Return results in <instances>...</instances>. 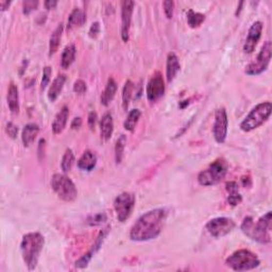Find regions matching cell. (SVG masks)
I'll return each mask as SVG.
<instances>
[{
  "instance_id": "1",
  "label": "cell",
  "mask_w": 272,
  "mask_h": 272,
  "mask_svg": "<svg viewBox=\"0 0 272 272\" xmlns=\"http://www.w3.org/2000/svg\"><path fill=\"white\" fill-rule=\"evenodd\" d=\"M167 216L165 209H155L142 215L131 228V240L148 241L158 237L164 229Z\"/></svg>"
},
{
  "instance_id": "2",
  "label": "cell",
  "mask_w": 272,
  "mask_h": 272,
  "mask_svg": "<svg viewBox=\"0 0 272 272\" xmlns=\"http://www.w3.org/2000/svg\"><path fill=\"white\" fill-rule=\"evenodd\" d=\"M272 213L267 211L264 216H262L256 222H254L252 217H246L240 229L243 233L256 241L258 244L267 245L271 243V229H272Z\"/></svg>"
},
{
  "instance_id": "3",
  "label": "cell",
  "mask_w": 272,
  "mask_h": 272,
  "mask_svg": "<svg viewBox=\"0 0 272 272\" xmlns=\"http://www.w3.org/2000/svg\"><path fill=\"white\" fill-rule=\"evenodd\" d=\"M44 245L45 238L39 232L28 233L22 236L21 243V256L29 270H34L38 266Z\"/></svg>"
},
{
  "instance_id": "4",
  "label": "cell",
  "mask_w": 272,
  "mask_h": 272,
  "mask_svg": "<svg viewBox=\"0 0 272 272\" xmlns=\"http://www.w3.org/2000/svg\"><path fill=\"white\" fill-rule=\"evenodd\" d=\"M272 105L270 101L261 102L255 105L240 123V129L244 132H251L261 126L270 117Z\"/></svg>"
},
{
  "instance_id": "5",
  "label": "cell",
  "mask_w": 272,
  "mask_h": 272,
  "mask_svg": "<svg viewBox=\"0 0 272 272\" xmlns=\"http://www.w3.org/2000/svg\"><path fill=\"white\" fill-rule=\"evenodd\" d=\"M261 262L255 253L241 249L235 251L226 259V265L234 271H249L257 268Z\"/></svg>"
},
{
  "instance_id": "6",
  "label": "cell",
  "mask_w": 272,
  "mask_h": 272,
  "mask_svg": "<svg viewBox=\"0 0 272 272\" xmlns=\"http://www.w3.org/2000/svg\"><path fill=\"white\" fill-rule=\"evenodd\" d=\"M228 172V163L223 159H217L198 176V182L202 186H213L221 182Z\"/></svg>"
},
{
  "instance_id": "7",
  "label": "cell",
  "mask_w": 272,
  "mask_h": 272,
  "mask_svg": "<svg viewBox=\"0 0 272 272\" xmlns=\"http://www.w3.org/2000/svg\"><path fill=\"white\" fill-rule=\"evenodd\" d=\"M51 188L57 196L65 202L75 201L78 190L75 183L63 173H54L51 178Z\"/></svg>"
},
{
  "instance_id": "8",
  "label": "cell",
  "mask_w": 272,
  "mask_h": 272,
  "mask_svg": "<svg viewBox=\"0 0 272 272\" xmlns=\"http://www.w3.org/2000/svg\"><path fill=\"white\" fill-rule=\"evenodd\" d=\"M271 51H272V45L271 42L267 41L265 42L261 51L257 54L256 59L254 61L248 64L246 66L245 72L248 76H258L263 74V72L268 68V66L271 61Z\"/></svg>"
},
{
  "instance_id": "9",
  "label": "cell",
  "mask_w": 272,
  "mask_h": 272,
  "mask_svg": "<svg viewBox=\"0 0 272 272\" xmlns=\"http://www.w3.org/2000/svg\"><path fill=\"white\" fill-rule=\"evenodd\" d=\"M135 207V196L131 192H123L114 201V209L119 222H125L130 218Z\"/></svg>"
},
{
  "instance_id": "10",
  "label": "cell",
  "mask_w": 272,
  "mask_h": 272,
  "mask_svg": "<svg viewBox=\"0 0 272 272\" xmlns=\"http://www.w3.org/2000/svg\"><path fill=\"white\" fill-rule=\"evenodd\" d=\"M236 227L233 219L228 218V217H217V218L210 219L205 228L210 236L214 238H221L226 235L231 233Z\"/></svg>"
},
{
  "instance_id": "11",
  "label": "cell",
  "mask_w": 272,
  "mask_h": 272,
  "mask_svg": "<svg viewBox=\"0 0 272 272\" xmlns=\"http://www.w3.org/2000/svg\"><path fill=\"white\" fill-rule=\"evenodd\" d=\"M228 114L225 107L217 108L215 112V120L213 126V135L215 141L218 144H223L227 140L228 135Z\"/></svg>"
},
{
  "instance_id": "12",
  "label": "cell",
  "mask_w": 272,
  "mask_h": 272,
  "mask_svg": "<svg viewBox=\"0 0 272 272\" xmlns=\"http://www.w3.org/2000/svg\"><path fill=\"white\" fill-rule=\"evenodd\" d=\"M165 94V81L162 74L156 71L147 84L146 95L149 102H156Z\"/></svg>"
},
{
  "instance_id": "13",
  "label": "cell",
  "mask_w": 272,
  "mask_h": 272,
  "mask_svg": "<svg viewBox=\"0 0 272 272\" xmlns=\"http://www.w3.org/2000/svg\"><path fill=\"white\" fill-rule=\"evenodd\" d=\"M133 9H134V1L125 0L122 2V39L125 43H126L130 39Z\"/></svg>"
},
{
  "instance_id": "14",
  "label": "cell",
  "mask_w": 272,
  "mask_h": 272,
  "mask_svg": "<svg viewBox=\"0 0 272 272\" xmlns=\"http://www.w3.org/2000/svg\"><path fill=\"white\" fill-rule=\"evenodd\" d=\"M263 28H264V26H263L262 21H257L252 23V26L249 29V32H248L247 39H246L245 45H244V51L246 53H252L253 51H254L258 41L262 36Z\"/></svg>"
},
{
  "instance_id": "15",
  "label": "cell",
  "mask_w": 272,
  "mask_h": 272,
  "mask_svg": "<svg viewBox=\"0 0 272 272\" xmlns=\"http://www.w3.org/2000/svg\"><path fill=\"white\" fill-rule=\"evenodd\" d=\"M68 117H69V108L68 106L64 105L53 119L51 129L54 134H60V133H62L64 131V129L66 128V125H67Z\"/></svg>"
},
{
  "instance_id": "16",
  "label": "cell",
  "mask_w": 272,
  "mask_h": 272,
  "mask_svg": "<svg viewBox=\"0 0 272 272\" xmlns=\"http://www.w3.org/2000/svg\"><path fill=\"white\" fill-rule=\"evenodd\" d=\"M7 100L11 113L14 115L20 113V92H18V87L13 82H11L9 85Z\"/></svg>"
},
{
  "instance_id": "17",
  "label": "cell",
  "mask_w": 272,
  "mask_h": 272,
  "mask_svg": "<svg viewBox=\"0 0 272 272\" xmlns=\"http://www.w3.org/2000/svg\"><path fill=\"white\" fill-rule=\"evenodd\" d=\"M179 70H180V62H179L178 56L174 52L168 53L167 65H166V78L169 83L173 81Z\"/></svg>"
},
{
  "instance_id": "18",
  "label": "cell",
  "mask_w": 272,
  "mask_h": 272,
  "mask_svg": "<svg viewBox=\"0 0 272 272\" xmlns=\"http://www.w3.org/2000/svg\"><path fill=\"white\" fill-rule=\"evenodd\" d=\"M114 132V122L111 113H105L100 120V133L104 141H108Z\"/></svg>"
},
{
  "instance_id": "19",
  "label": "cell",
  "mask_w": 272,
  "mask_h": 272,
  "mask_svg": "<svg viewBox=\"0 0 272 272\" xmlns=\"http://www.w3.org/2000/svg\"><path fill=\"white\" fill-rule=\"evenodd\" d=\"M97 164V156L90 150H86L78 161L77 165L80 170L92 171Z\"/></svg>"
},
{
  "instance_id": "20",
  "label": "cell",
  "mask_w": 272,
  "mask_h": 272,
  "mask_svg": "<svg viewBox=\"0 0 272 272\" xmlns=\"http://www.w3.org/2000/svg\"><path fill=\"white\" fill-rule=\"evenodd\" d=\"M40 132V128L38 125L35 124H28L25 126V128L22 129L21 132V141L25 147H29L30 145H32L35 141L36 136H38Z\"/></svg>"
},
{
  "instance_id": "21",
  "label": "cell",
  "mask_w": 272,
  "mask_h": 272,
  "mask_svg": "<svg viewBox=\"0 0 272 272\" xmlns=\"http://www.w3.org/2000/svg\"><path fill=\"white\" fill-rule=\"evenodd\" d=\"M117 92V83L115 81L113 78H108L106 86L104 90V93L101 95V105L107 106L108 105L111 104L112 100L114 99L115 95H116Z\"/></svg>"
},
{
  "instance_id": "22",
  "label": "cell",
  "mask_w": 272,
  "mask_h": 272,
  "mask_svg": "<svg viewBox=\"0 0 272 272\" xmlns=\"http://www.w3.org/2000/svg\"><path fill=\"white\" fill-rule=\"evenodd\" d=\"M66 82V76L65 75H59L56 79H54L51 83L49 92H48V99L50 102H54L58 97L61 94L62 89L64 87V84Z\"/></svg>"
},
{
  "instance_id": "23",
  "label": "cell",
  "mask_w": 272,
  "mask_h": 272,
  "mask_svg": "<svg viewBox=\"0 0 272 272\" xmlns=\"http://www.w3.org/2000/svg\"><path fill=\"white\" fill-rule=\"evenodd\" d=\"M86 21V13L81 9H74L68 17L67 22V30H71L75 27H81Z\"/></svg>"
},
{
  "instance_id": "24",
  "label": "cell",
  "mask_w": 272,
  "mask_h": 272,
  "mask_svg": "<svg viewBox=\"0 0 272 272\" xmlns=\"http://www.w3.org/2000/svg\"><path fill=\"white\" fill-rule=\"evenodd\" d=\"M63 23H60V25L54 29V31L52 32L50 40H49V56H53L56 53L60 47V43H61L62 34H63Z\"/></svg>"
},
{
  "instance_id": "25",
  "label": "cell",
  "mask_w": 272,
  "mask_h": 272,
  "mask_svg": "<svg viewBox=\"0 0 272 272\" xmlns=\"http://www.w3.org/2000/svg\"><path fill=\"white\" fill-rule=\"evenodd\" d=\"M76 46L75 45H68L64 48L61 57V66L64 69H68L71 64L75 62L76 59Z\"/></svg>"
},
{
  "instance_id": "26",
  "label": "cell",
  "mask_w": 272,
  "mask_h": 272,
  "mask_svg": "<svg viewBox=\"0 0 272 272\" xmlns=\"http://www.w3.org/2000/svg\"><path fill=\"white\" fill-rule=\"evenodd\" d=\"M141 116H142V112L138 110V108H133V110H131L124 123L125 129L129 132L134 131Z\"/></svg>"
},
{
  "instance_id": "27",
  "label": "cell",
  "mask_w": 272,
  "mask_h": 272,
  "mask_svg": "<svg viewBox=\"0 0 272 272\" xmlns=\"http://www.w3.org/2000/svg\"><path fill=\"white\" fill-rule=\"evenodd\" d=\"M187 22L190 28H198L202 25V22L205 21V15L199 12H195L193 10H189L187 12Z\"/></svg>"
},
{
  "instance_id": "28",
  "label": "cell",
  "mask_w": 272,
  "mask_h": 272,
  "mask_svg": "<svg viewBox=\"0 0 272 272\" xmlns=\"http://www.w3.org/2000/svg\"><path fill=\"white\" fill-rule=\"evenodd\" d=\"M133 90H134V83L131 80H126L124 89H123V106L124 110H128V106L130 105V101L133 96Z\"/></svg>"
},
{
  "instance_id": "29",
  "label": "cell",
  "mask_w": 272,
  "mask_h": 272,
  "mask_svg": "<svg viewBox=\"0 0 272 272\" xmlns=\"http://www.w3.org/2000/svg\"><path fill=\"white\" fill-rule=\"evenodd\" d=\"M126 145V135H124V134L120 135L117 138L116 144H115V161H116L117 164H120L123 161Z\"/></svg>"
},
{
  "instance_id": "30",
  "label": "cell",
  "mask_w": 272,
  "mask_h": 272,
  "mask_svg": "<svg viewBox=\"0 0 272 272\" xmlns=\"http://www.w3.org/2000/svg\"><path fill=\"white\" fill-rule=\"evenodd\" d=\"M75 162V154L74 151H72L70 148L65 150V153L62 158V162H61V168L63 172H68L71 170V167L74 165Z\"/></svg>"
},
{
  "instance_id": "31",
  "label": "cell",
  "mask_w": 272,
  "mask_h": 272,
  "mask_svg": "<svg viewBox=\"0 0 272 272\" xmlns=\"http://www.w3.org/2000/svg\"><path fill=\"white\" fill-rule=\"evenodd\" d=\"M107 220V216L105 213H99V214H95L89 216L88 218L86 219V222L88 226L92 227H97V226H101Z\"/></svg>"
},
{
  "instance_id": "32",
  "label": "cell",
  "mask_w": 272,
  "mask_h": 272,
  "mask_svg": "<svg viewBox=\"0 0 272 272\" xmlns=\"http://www.w3.org/2000/svg\"><path fill=\"white\" fill-rule=\"evenodd\" d=\"M51 75H52V68L50 66H46L43 70V78H42V83H41V89L45 90L46 87L49 85L50 80H51Z\"/></svg>"
},
{
  "instance_id": "33",
  "label": "cell",
  "mask_w": 272,
  "mask_h": 272,
  "mask_svg": "<svg viewBox=\"0 0 272 272\" xmlns=\"http://www.w3.org/2000/svg\"><path fill=\"white\" fill-rule=\"evenodd\" d=\"M94 254H95V251L92 249L89 252H87L85 255H83L79 259H78V261L76 262V267L80 268V269L87 267V265L90 262V259H92Z\"/></svg>"
},
{
  "instance_id": "34",
  "label": "cell",
  "mask_w": 272,
  "mask_h": 272,
  "mask_svg": "<svg viewBox=\"0 0 272 272\" xmlns=\"http://www.w3.org/2000/svg\"><path fill=\"white\" fill-rule=\"evenodd\" d=\"M39 5V1L38 0H25L22 2V12L23 14L29 15L31 12H33L34 10L38 9Z\"/></svg>"
},
{
  "instance_id": "35",
  "label": "cell",
  "mask_w": 272,
  "mask_h": 272,
  "mask_svg": "<svg viewBox=\"0 0 272 272\" xmlns=\"http://www.w3.org/2000/svg\"><path fill=\"white\" fill-rule=\"evenodd\" d=\"M163 7H164V12L165 15L168 20H171L173 16V11H174V2L171 0H166V1L163 2Z\"/></svg>"
},
{
  "instance_id": "36",
  "label": "cell",
  "mask_w": 272,
  "mask_h": 272,
  "mask_svg": "<svg viewBox=\"0 0 272 272\" xmlns=\"http://www.w3.org/2000/svg\"><path fill=\"white\" fill-rule=\"evenodd\" d=\"M241 200H243V197H241L239 191L229 193L228 202L230 205H232V207H236V205H238L241 202Z\"/></svg>"
},
{
  "instance_id": "37",
  "label": "cell",
  "mask_w": 272,
  "mask_h": 272,
  "mask_svg": "<svg viewBox=\"0 0 272 272\" xmlns=\"http://www.w3.org/2000/svg\"><path fill=\"white\" fill-rule=\"evenodd\" d=\"M87 86H86V83L84 82L83 80H77L74 84V92L77 93L78 95H83L84 93L86 92Z\"/></svg>"
},
{
  "instance_id": "38",
  "label": "cell",
  "mask_w": 272,
  "mask_h": 272,
  "mask_svg": "<svg viewBox=\"0 0 272 272\" xmlns=\"http://www.w3.org/2000/svg\"><path fill=\"white\" fill-rule=\"evenodd\" d=\"M18 126L16 125H14L13 123H9L7 125V126H5V132H7V134L11 137V138H13V140H15V138L17 137L18 135Z\"/></svg>"
},
{
  "instance_id": "39",
  "label": "cell",
  "mask_w": 272,
  "mask_h": 272,
  "mask_svg": "<svg viewBox=\"0 0 272 272\" xmlns=\"http://www.w3.org/2000/svg\"><path fill=\"white\" fill-rule=\"evenodd\" d=\"M99 32H100V25H99V22L96 21L89 28V31H88L89 38L90 39H96L97 36H98Z\"/></svg>"
},
{
  "instance_id": "40",
  "label": "cell",
  "mask_w": 272,
  "mask_h": 272,
  "mask_svg": "<svg viewBox=\"0 0 272 272\" xmlns=\"http://www.w3.org/2000/svg\"><path fill=\"white\" fill-rule=\"evenodd\" d=\"M87 124L89 129L94 131L95 130V126L97 124V113L95 111H92L88 114V118H87Z\"/></svg>"
},
{
  "instance_id": "41",
  "label": "cell",
  "mask_w": 272,
  "mask_h": 272,
  "mask_svg": "<svg viewBox=\"0 0 272 272\" xmlns=\"http://www.w3.org/2000/svg\"><path fill=\"white\" fill-rule=\"evenodd\" d=\"M238 184L236 182H234V181H231V182H228L226 185V188L228 190L229 193H233V192H237L238 191Z\"/></svg>"
},
{
  "instance_id": "42",
  "label": "cell",
  "mask_w": 272,
  "mask_h": 272,
  "mask_svg": "<svg viewBox=\"0 0 272 272\" xmlns=\"http://www.w3.org/2000/svg\"><path fill=\"white\" fill-rule=\"evenodd\" d=\"M81 126H82V119L80 117H77V118H75L74 120H72L70 126H71V129L76 130V129L81 128Z\"/></svg>"
},
{
  "instance_id": "43",
  "label": "cell",
  "mask_w": 272,
  "mask_h": 272,
  "mask_svg": "<svg viewBox=\"0 0 272 272\" xmlns=\"http://www.w3.org/2000/svg\"><path fill=\"white\" fill-rule=\"evenodd\" d=\"M44 5H45V8L48 10L54 9L58 5V1H56V0H47V1L44 2Z\"/></svg>"
},
{
  "instance_id": "44",
  "label": "cell",
  "mask_w": 272,
  "mask_h": 272,
  "mask_svg": "<svg viewBox=\"0 0 272 272\" xmlns=\"http://www.w3.org/2000/svg\"><path fill=\"white\" fill-rule=\"evenodd\" d=\"M10 4L11 1H4V0H2V1H0V9H1V11H5L7 9H9Z\"/></svg>"
},
{
  "instance_id": "45",
  "label": "cell",
  "mask_w": 272,
  "mask_h": 272,
  "mask_svg": "<svg viewBox=\"0 0 272 272\" xmlns=\"http://www.w3.org/2000/svg\"><path fill=\"white\" fill-rule=\"evenodd\" d=\"M244 4H245L244 1H240V2H239V7H237V11H236V13H235V14L239 15V13L241 12V10H243L241 8H243V5H244Z\"/></svg>"
}]
</instances>
